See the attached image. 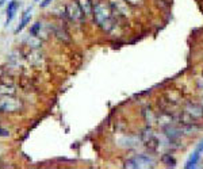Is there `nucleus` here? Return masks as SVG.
Returning <instances> with one entry per match:
<instances>
[{
	"label": "nucleus",
	"instance_id": "1",
	"mask_svg": "<svg viewBox=\"0 0 203 169\" xmlns=\"http://www.w3.org/2000/svg\"><path fill=\"white\" fill-rule=\"evenodd\" d=\"M155 165V160L148 154H138L133 158L126 161V168H144V167H152Z\"/></svg>",
	"mask_w": 203,
	"mask_h": 169
},
{
	"label": "nucleus",
	"instance_id": "6",
	"mask_svg": "<svg viewBox=\"0 0 203 169\" xmlns=\"http://www.w3.org/2000/svg\"><path fill=\"white\" fill-rule=\"evenodd\" d=\"M199 160H201V151H199V150H195V151H194V153L190 156V158L187 160V162H185L184 168H187V169L195 168L196 165H198Z\"/></svg>",
	"mask_w": 203,
	"mask_h": 169
},
{
	"label": "nucleus",
	"instance_id": "2",
	"mask_svg": "<svg viewBox=\"0 0 203 169\" xmlns=\"http://www.w3.org/2000/svg\"><path fill=\"white\" fill-rule=\"evenodd\" d=\"M68 14H69V16H71V19L75 20V22H76V20H83V18H84V14H83V11H81L80 5L73 3V2L68 4Z\"/></svg>",
	"mask_w": 203,
	"mask_h": 169
},
{
	"label": "nucleus",
	"instance_id": "5",
	"mask_svg": "<svg viewBox=\"0 0 203 169\" xmlns=\"http://www.w3.org/2000/svg\"><path fill=\"white\" fill-rule=\"evenodd\" d=\"M18 0H11L10 3H8V7H7V25L11 22V20L14 19V16H15V12L16 10H18Z\"/></svg>",
	"mask_w": 203,
	"mask_h": 169
},
{
	"label": "nucleus",
	"instance_id": "9",
	"mask_svg": "<svg viewBox=\"0 0 203 169\" xmlns=\"http://www.w3.org/2000/svg\"><path fill=\"white\" fill-rule=\"evenodd\" d=\"M125 2L134 8H140V7H144L145 5V0H125Z\"/></svg>",
	"mask_w": 203,
	"mask_h": 169
},
{
	"label": "nucleus",
	"instance_id": "3",
	"mask_svg": "<svg viewBox=\"0 0 203 169\" xmlns=\"http://www.w3.org/2000/svg\"><path fill=\"white\" fill-rule=\"evenodd\" d=\"M185 111H187L188 115L192 118V121H195V119H201L203 116V108L201 106H198V104L190 103L187 106V108H185Z\"/></svg>",
	"mask_w": 203,
	"mask_h": 169
},
{
	"label": "nucleus",
	"instance_id": "11",
	"mask_svg": "<svg viewBox=\"0 0 203 169\" xmlns=\"http://www.w3.org/2000/svg\"><path fill=\"white\" fill-rule=\"evenodd\" d=\"M8 135H10V133H8L7 130L0 129V137H8Z\"/></svg>",
	"mask_w": 203,
	"mask_h": 169
},
{
	"label": "nucleus",
	"instance_id": "12",
	"mask_svg": "<svg viewBox=\"0 0 203 169\" xmlns=\"http://www.w3.org/2000/svg\"><path fill=\"white\" fill-rule=\"evenodd\" d=\"M196 150H199V151H201V153L203 151V141H201V144L198 145V147H196Z\"/></svg>",
	"mask_w": 203,
	"mask_h": 169
},
{
	"label": "nucleus",
	"instance_id": "10",
	"mask_svg": "<svg viewBox=\"0 0 203 169\" xmlns=\"http://www.w3.org/2000/svg\"><path fill=\"white\" fill-rule=\"evenodd\" d=\"M39 28H41V23L37 22L35 25L31 27V34H33L34 37H37V35H38V30H39Z\"/></svg>",
	"mask_w": 203,
	"mask_h": 169
},
{
	"label": "nucleus",
	"instance_id": "13",
	"mask_svg": "<svg viewBox=\"0 0 203 169\" xmlns=\"http://www.w3.org/2000/svg\"><path fill=\"white\" fill-rule=\"evenodd\" d=\"M4 2H5V0H0V5H3V4H4Z\"/></svg>",
	"mask_w": 203,
	"mask_h": 169
},
{
	"label": "nucleus",
	"instance_id": "7",
	"mask_svg": "<svg viewBox=\"0 0 203 169\" xmlns=\"http://www.w3.org/2000/svg\"><path fill=\"white\" fill-rule=\"evenodd\" d=\"M31 7L30 8H27V10L25 11V14H23V18H22V22H20V25L16 27V30H15V33H19V31H22L23 28L27 26V23H30V19H31Z\"/></svg>",
	"mask_w": 203,
	"mask_h": 169
},
{
	"label": "nucleus",
	"instance_id": "4",
	"mask_svg": "<svg viewBox=\"0 0 203 169\" xmlns=\"http://www.w3.org/2000/svg\"><path fill=\"white\" fill-rule=\"evenodd\" d=\"M79 5L83 11L84 16L94 15V4L91 3V0H79Z\"/></svg>",
	"mask_w": 203,
	"mask_h": 169
},
{
	"label": "nucleus",
	"instance_id": "8",
	"mask_svg": "<svg viewBox=\"0 0 203 169\" xmlns=\"http://www.w3.org/2000/svg\"><path fill=\"white\" fill-rule=\"evenodd\" d=\"M161 161H162V164L168 165V167H175L176 165V160L173 158L171 154H164V156L161 157Z\"/></svg>",
	"mask_w": 203,
	"mask_h": 169
}]
</instances>
